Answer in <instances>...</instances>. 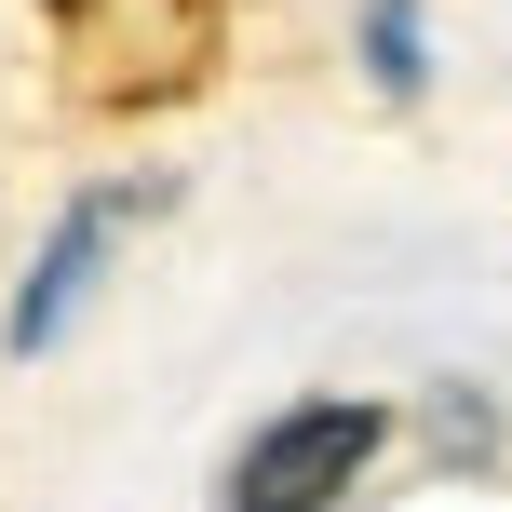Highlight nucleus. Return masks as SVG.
I'll return each instance as SVG.
<instances>
[{"label":"nucleus","instance_id":"obj_1","mask_svg":"<svg viewBox=\"0 0 512 512\" xmlns=\"http://www.w3.org/2000/svg\"><path fill=\"white\" fill-rule=\"evenodd\" d=\"M378 445H391V418L364 405V391H310V405H283V418H256V432H243L216 512H337V499L364 486Z\"/></svg>","mask_w":512,"mask_h":512},{"label":"nucleus","instance_id":"obj_2","mask_svg":"<svg viewBox=\"0 0 512 512\" xmlns=\"http://www.w3.org/2000/svg\"><path fill=\"white\" fill-rule=\"evenodd\" d=\"M108 230H122V189H95V203H68V216H54L41 270H27V297H14V351H54V337H68L81 283L108 270Z\"/></svg>","mask_w":512,"mask_h":512},{"label":"nucleus","instance_id":"obj_3","mask_svg":"<svg viewBox=\"0 0 512 512\" xmlns=\"http://www.w3.org/2000/svg\"><path fill=\"white\" fill-rule=\"evenodd\" d=\"M364 81H378V95H418V81H432V41H418V0H364Z\"/></svg>","mask_w":512,"mask_h":512},{"label":"nucleus","instance_id":"obj_4","mask_svg":"<svg viewBox=\"0 0 512 512\" xmlns=\"http://www.w3.org/2000/svg\"><path fill=\"white\" fill-rule=\"evenodd\" d=\"M54 14H95V0H54Z\"/></svg>","mask_w":512,"mask_h":512}]
</instances>
